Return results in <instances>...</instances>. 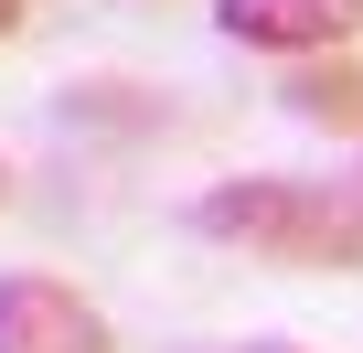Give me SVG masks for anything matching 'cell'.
I'll return each mask as SVG.
<instances>
[{"mask_svg":"<svg viewBox=\"0 0 363 353\" xmlns=\"http://www.w3.org/2000/svg\"><path fill=\"white\" fill-rule=\"evenodd\" d=\"M193 225L214 246H246L267 268H331L363 278V193L352 183H299V171H246V183H214L193 204Z\"/></svg>","mask_w":363,"mask_h":353,"instance_id":"cell-1","label":"cell"},{"mask_svg":"<svg viewBox=\"0 0 363 353\" xmlns=\"http://www.w3.org/2000/svg\"><path fill=\"white\" fill-rule=\"evenodd\" d=\"M214 33L246 54H342L363 33V0H214Z\"/></svg>","mask_w":363,"mask_h":353,"instance_id":"cell-3","label":"cell"},{"mask_svg":"<svg viewBox=\"0 0 363 353\" xmlns=\"http://www.w3.org/2000/svg\"><path fill=\"white\" fill-rule=\"evenodd\" d=\"M352 193H363V183H352Z\"/></svg>","mask_w":363,"mask_h":353,"instance_id":"cell-8","label":"cell"},{"mask_svg":"<svg viewBox=\"0 0 363 353\" xmlns=\"http://www.w3.org/2000/svg\"><path fill=\"white\" fill-rule=\"evenodd\" d=\"M278 107H289L299 129L363 139V54H352V43H342V54H289V75H278Z\"/></svg>","mask_w":363,"mask_h":353,"instance_id":"cell-4","label":"cell"},{"mask_svg":"<svg viewBox=\"0 0 363 353\" xmlns=\"http://www.w3.org/2000/svg\"><path fill=\"white\" fill-rule=\"evenodd\" d=\"M0 353H107V310L54 268H11L0 278Z\"/></svg>","mask_w":363,"mask_h":353,"instance_id":"cell-2","label":"cell"},{"mask_svg":"<svg viewBox=\"0 0 363 353\" xmlns=\"http://www.w3.org/2000/svg\"><path fill=\"white\" fill-rule=\"evenodd\" d=\"M257 353H289V342H257Z\"/></svg>","mask_w":363,"mask_h":353,"instance_id":"cell-7","label":"cell"},{"mask_svg":"<svg viewBox=\"0 0 363 353\" xmlns=\"http://www.w3.org/2000/svg\"><path fill=\"white\" fill-rule=\"evenodd\" d=\"M22 22H33V0H0V43H11V33H22Z\"/></svg>","mask_w":363,"mask_h":353,"instance_id":"cell-5","label":"cell"},{"mask_svg":"<svg viewBox=\"0 0 363 353\" xmlns=\"http://www.w3.org/2000/svg\"><path fill=\"white\" fill-rule=\"evenodd\" d=\"M0 204H11V161H0Z\"/></svg>","mask_w":363,"mask_h":353,"instance_id":"cell-6","label":"cell"}]
</instances>
